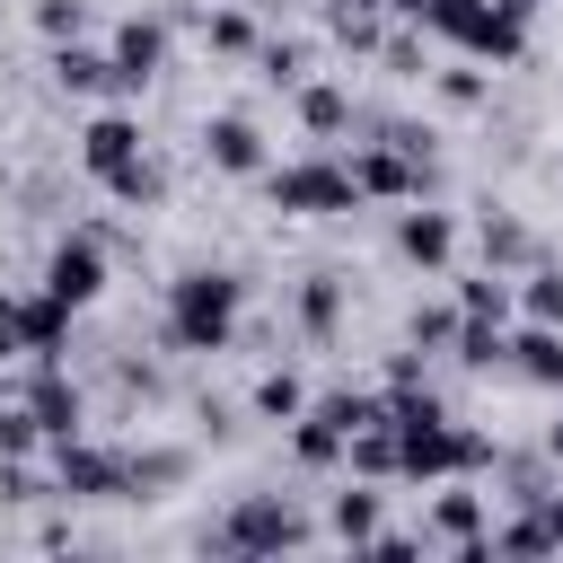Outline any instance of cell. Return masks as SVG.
<instances>
[{"instance_id":"obj_1","label":"cell","mask_w":563,"mask_h":563,"mask_svg":"<svg viewBox=\"0 0 563 563\" xmlns=\"http://www.w3.org/2000/svg\"><path fill=\"white\" fill-rule=\"evenodd\" d=\"M238 317H246V282H238V273L194 264V273L167 282V343H176V352H229Z\"/></svg>"},{"instance_id":"obj_2","label":"cell","mask_w":563,"mask_h":563,"mask_svg":"<svg viewBox=\"0 0 563 563\" xmlns=\"http://www.w3.org/2000/svg\"><path fill=\"white\" fill-rule=\"evenodd\" d=\"M405 26H422V35H440V44H457V53H475V62H519L528 53V26L519 18H501L493 0H387Z\"/></svg>"},{"instance_id":"obj_3","label":"cell","mask_w":563,"mask_h":563,"mask_svg":"<svg viewBox=\"0 0 563 563\" xmlns=\"http://www.w3.org/2000/svg\"><path fill=\"white\" fill-rule=\"evenodd\" d=\"M79 167L114 194V202H158V167H150V150H141V123L123 114V106H106L88 132H79Z\"/></svg>"},{"instance_id":"obj_4","label":"cell","mask_w":563,"mask_h":563,"mask_svg":"<svg viewBox=\"0 0 563 563\" xmlns=\"http://www.w3.org/2000/svg\"><path fill=\"white\" fill-rule=\"evenodd\" d=\"M264 194H273V211H299V220H334V211H361L352 158H282V167H264Z\"/></svg>"},{"instance_id":"obj_5","label":"cell","mask_w":563,"mask_h":563,"mask_svg":"<svg viewBox=\"0 0 563 563\" xmlns=\"http://www.w3.org/2000/svg\"><path fill=\"white\" fill-rule=\"evenodd\" d=\"M308 537H317V528H308L282 493H246V501L211 528V545H220V554H282V545H308Z\"/></svg>"},{"instance_id":"obj_6","label":"cell","mask_w":563,"mask_h":563,"mask_svg":"<svg viewBox=\"0 0 563 563\" xmlns=\"http://www.w3.org/2000/svg\"><path fill=\"white\" fill-rule=\"evenodd\" d=\"M53 493L62 501H123L132 493V457L70 431V440H53Z\"/></svg>"},{"instance_id":"obj_7","label":"cell","mask_w":563,"mask_h":563,"mask_svg":"<svg viewBox=\"0 0 563 563\" xmlns=\"http://www.w3.org/2000/svg\"><path fill=\"white\" fill-rule=\"evenodd\" d=\"M44 290H53L62 308H88V299L106 290V246H97V238H62V246L44 255Z\"/></svg>"},{"instance_id":"obj_8","label":"cell","mask_w":563,"mask_h":563,"mask_svg":"<svg viewBox=\"0 0 563 563\" xmlns=\"http://www.w3.org/2000/svg\"><path fill=\"white\" fill-rule=\"evenodd\" d=\"M352 185H361V194H378V202H413V194L431 185V158H405V150H387V141H378V150H361V158H352Z\"/></svg>"},{"instance_id":"obj_9","label":"cell","mask_w":563,"mask_h":563,"mask_svg":"<svg viewBox=\"0 0 563 563\" xmlns=\"http://www.w3.org/2000/svg\"><path fill=\"white\" fill-rule=\"evenodd\" d=\"M396 255H405V264H422V273H440V264L457 255V220H449V211H431V202L413 194V202H405V220H396Z\"/></svg>"},{"instance_id":"obj_10","label":"cell","mask_w":563,"mask_h":563,"mask_svg":"<svg viewBox=\"0 0 563 563\" xmlns=\"http://www.w3.org/2000/svg\"><path fill=\"white\" fill-rule=\"evenodd\" d=\"M106 53H114V79H123V97H132V88L158 79V62H167V26H158V18H123Z\"/></svg>"},{"instance_id":"obj_11","label":"cell","mask_w":563,"mask_h":563,"mask_svg":"<svg viewBox=\"0 0 563 563\" xmlns=\"http://www.w3.org/2000/svg\"><path fill=\"white\" fill-rule=\"evenodd\" d=\"M202 158L220 167V176H264L273 158H264V132L246 123V114H211L202 123Z\"/></svg>"},{"instance_id":"obj_12","label":"cell","mask_w":563,"mask_h":563,"mask_svg":"<svg viewBox=\"0 0 563 563\" xmlns=\"http://www.w3.org/2000/svg\"><path fill=\"white\" fill-rule=\"evenodd\" d=\"M422 537L457 545L466 563H493V528H484V501H475V493H440V501H431V528H422Z\"/></svg>"},{"instance_id":"obj_13","label":"cell","mask_w":563,"mask_h":563,"mask_svg":"<svg viewBox=\"0 0 563 563\" xmlns=\"http://www.w3.org/2000/svg\"><path fill=\"white\" fill-rule=\"evenodd\" d=\"M26 413H35L44 449H53V440H70V431H79V413H88V405H79V387H70V378H62L53 361H44V369L26 378Z\"/></svg>"},{"instance_id":"obj_14","label":"cell","mask_w":563,"mask_h":563,"mask_svg":"<svg viewBox=\"0 0 563 563\" xmlns=\"http://www.w3.org/2000/svg\"><path fill=\"white\" fill-rule=\"evenodd\" d=\"M53 88H70V97H123V79H114V53H97V44H53Z\"/></svg>"},{"instance_id":"obj_15","label":"cell","mask_w":563,"mask_h":563,"mask_svg":"<svg viewBox=\"0 0 563 563\" xmlns=\"http://www.w3.org/2000/svg\"><path fill=\"white\" fill-rule=\"evenodd\" d=\"M70 317H79V308H62V299H53L44 282H35V290H18V343H26L35 361H53V352H62Z\"/></svg>"},{"instance_id":"obj_16","label":"cell","mask_w":563,"mask_h":563,"mask_svg":"<svg viewBox=\"0 0 563 563\" xmlns=\"http://www.w3.org/2000/svg\"><path fill=\"white\" fill-rule=\"evenodd\" d=\"M510 369H528L537 387H563V325H537V317H528V325L510 334Z\"/></svg>"},{"instance_id":"obj_17","label":"cell","mask_w":563,"mask_h":563,"mask_svg":"<svg viewBox=\"0 0 563 563\" xmlns=\"http://www.w3.org/2000/svg\"><path fill=\"white\" fill-rule=\"evenodd\" d=\"M299 123L325 141V132H352V88L343 79H299Z\"/></svg>"},{"instance_id":"obj_18","label":"cell","mask_w":563,"mask_h":563,"mask_svg":"<svg viewBox=\"0 0 563 563\" xmlns=\"http://www.w3.org/2000/svg\"><path fill=\"white\" fill-rule=\"evenodd\" d=\"M290 457H299V466H343V431H334V413L299 405V413H290Z\"/></svg>"},{"instance_id":"obj_19","label":"cell","mask_w":563,"mask_h":563,"mask_svg":"<svg viewBox=\"0 0 563 563\" xmlns=\"http://www.w3.org/2000/svg\"><path fill=\"white\" fill-rule=\"evenodd\" d=\"M299 325H308L317 343L343 325V273H308V282H299Z\"/></svg>"},{"instance_id":"obj_20","label":"cell","mask_w":563,"mask_h":563,"mask_svg":"<svg viewBox=\"0 0 563 563\" xmlns=\"http://www.w3.org/2000/svg\"><path fill=\"white\" fill-rule=\"evenodd\" d=\"M449 343H457V361H466V369H501V361H510V334H501L493 317H457V334H449Z\"/></svg>"},{"instance_id":"obj_21","label":"cell","mask_w":563,"mask_h":563,"mask_svg":"<svg viewBox=\"0 0 563 563\" xmlns=\"http://www.w3.org/2000/svg\"><path fill=\"white\" fill-rule=\"evenodd\" d=\"M475 238H484V264H493V273H510V264H528V255H537V238H528L519 220H501V211H484V229H475Z\"/></svg>"},{"instance_id":"obj_22","label":"cell","mask_w":563,"mask_h":563,"mask_svg":"<svg viewBox=\"0 0 563 563\" xmlns=\"http://www.w3.org/2000/svg\"><path fill=\"white\" fill-rule=\"evenodd\" d=\"M519 308V290H510V273H475V282H457V317H510Z\"/></svg>"},{"instance_id":"obj_23","label":"cell","mask_w":563,"mask_h":563,"mask_svg":"<svg viewBox=\"0 0 563 563\" xmlns=\"http://www.w3.org/2000/svg\"><path fill=\"white\" fill-rule=\"evenodd\" d=\"M325 528H334L343 545H369V537H378V493H361V484H352V493H334Z\"/></svg>"},{"instance_id":"obj_24","label":"cell","mask_w":563,"mask_h":563,"mask_svg":"<svg viewBox=\"0 0 563 563\" xmlns=\"http://www.w3.org/2000/svg\"><path fill=\"white\" fill-rule=\"evenodd\" d=\"M325 26H334L352 53H378V35H387V26H378V0H334V9H325Z\"/></svg>"},{"instance_id":"obj_25","label":"cell","mask_w":563,"mask_h":563,"mask_svg":"<svg viewBox=\"0 0 563 563\" xmlns=\"http://www.w3.org/2000/svg\"><path fill=\"white\" fill-rule=\"evenodd\" d=\"M299 405H308V387H299V369H264V378H255V413H264V422H290Z\"/></svg>"},{"instance_id":"obj_26","label":"cell","mask_w":563,"mask_h":563,"mask_svg":"<svg viewBox=\"0 0 563 563\" xmlns=\"http://www.w3.org/2000/svg\"><path fill=\"white\" fill-rule=\"evenodd\" d=\"M519 308H528L537 325H563V273H554V264H528V282H519Z\"/></svg>"},{"instance_id":"obj_27","label":"cell","mask_w":563,"mask_h":563,"mask_svg":"<svg viewBox=\"0 0 563 563\" xmlns=\"http://www.w3.org/2000/svg\"><path fill=\"white\" fill-rule=\"evenodd\" d=\"M202 44H211V53H255V18H246V9H211V18H202Z\"/></svg>"},{"instance_id":"obj_28","label":"cell","mask_w":563,"mask_h":563,"mask_svg":"<svg viewBox=\"0 0 563 563\" xmlns=\"http://www.w3.org/2000/svg\"><path fill=\"white\" fill-rule=\"evenodd\" d=\"M493 554H554V537H545V519H537V501L510 519V528H493Z\"/></svg>"},{"instance_id":"obj_29","label":"cell","mask_w":563,"mask_h":563,"mask_svg":"<svg viewBox=\"0 0 563 563\" xmlns=\"http://www.w3.org/2000/svg\"><path fill=\"white\" fill-rule=\"evenodd\" d=\"M255 62H264L273 88H299L308 79V44H255Z\"/></svg>"},{"instance_id":"obj_30","label":"cell","mask_w":563,"mask_h":563,"mask_svg":"<svg viewBox=\"0 0 563 563\" xmlns=\"http://www.w3.org/2000/svg\"><path fill=\"white\" fill-rule=\"evenodd\" d=\"M35 26H44L53 44H70V35L88 26V0H35Z\"/></svg>"},{"instance_id":"obj_31","label":"cell","mask_w":563,"mask_h":563,"mask_svg":"<svg viewBox=\"0 0 563 563\" xmlns=\"http://www.w3.org/2000/svg\"><path fill=\"white\" fill-rule=\"evenodd\" d=\"M185 475V449H150V457H132V493H150V484H176Z\"/></svg>"},{"instance_id":"obj_32","label":"cell","mask_w":563,"mask_h":563,"mask_svg":"<svg viewBox=\"0 0 563 563\" xmlns=\"http://www.w3.org/2000/svg\"><path fill=\"white\" fill-rule=\"evenodd\" d=\"M35 440H44V431H35V413H26V405H18V413H0V457H26Z\"/></svg>"},{"instance_id":"obj_33","label":"cell","mask_w":563,"mask_h":563,"mask_svg":"<svg viewBox=\"0 0 563 563\" xmlns=\"http://www.w3.org/2000/svg\"><path fill=\"white\" fill-rule=\"evenodd\" d=\"M378 53H387V70H396V79H413V70H422V44H413V35H378Z\"/></svg>"},{"instance_id":"obj_34","label":"cell","mask_w":563,"mask_h":563,"mask_svg":"<svg viewBox=\"0 0 563 563\" xmlns=\"http://www.w3.org/2000/svg\"><path fill=\"white\" fill-rule=\"evenodd\" d=\"M440 97H449V106H475L484 79H475V70H440Z\"/></svg>"},{"instance_id":"obj_35","label":"cell","mask_w":563,"mask_h":563,"mask_svg":"<svg viewBox=\"0 0 563 563\" xmlns=\"http://www.w3.org/2000/svg\"><path fill=\"white\" fill-rule=\"evenodd\" d=\"M449 334H457V317H449V308H431V317H413V343H449Z\"/></svg>"},{"instance_id":"obj_36","label":"cell","mask_w":563,"mask_h":563,"mask_svg":"<svg viewBox=\"0 0 563 563\" xmlns=\"http://www.w3.org/2000/svg\"><path fill=\"white\" fill-rule=\"evenodd\" d=\"M9 352H26V343H18V299H0V361H9Z\"/></svg>"},{"instance_id":"obj_37","label":"cell","mask_w":563,"mask_h":563,"mask_svg":"<svg viewBox=\"0 0 563 563\" xmlns=\"http://www.w3.org/2000/svg\"><path fill=\"white\" fill-rule=\"evenodd\" d=\"M537 519H545V537L563 545V493H537Z\"/></svg>"},{"instance_id":"obj_38","label":"cell","mask_w":563,"mask_h":563,"mask_svg":"<svg viewBox=\"0 0 563 563\" xmlns=\"http://www.w3.org/2000/svg\"><path fill=\"white\" fill-rule=\"evenodd\" d=\"M493 9H501V18H519V26H528V18H537V9H545V0H493Z\"/></svg>"},{"instance_id":"obj_39","label":"cell","mask_w":563,"mask_h":563,"mask_svg":"<svg viewBox=\"0 0 563 563\" xmlns=\"http://www.w3.org/2000/svg\"><path fill=\"white\" fill-rule=\"evenodd\" d=\"M545 457H554V466H563V422H554V431H545Z\"/></svg>"}]
</instances>
